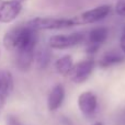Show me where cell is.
Wrapping results in <instances>:
<instances>
[{
	"instance_id": "1",
	"label": "cell",
	"mask_w": 125,
	"mask_h": 125,
	"mask_svg": "<svg viewBox=\"0 0 125 125\" xmlns=\"http://www.w3.org/2000/svg\"><path fill=\"white\" fill-rule=\"evenodd\" d=\"M37 31L28 23L19 25L6 32L2 39L3 47L10 52H18L23 48L36 47Z\"/></svg>"
},
{
	"instance_id": "2",
	"label": "cell",
	"mask_w": 125,
	"mask_h": 125,
	"mask_svg": "<svg viewBox=\"0 0 125 125\" xmlns=\"http://www.w3.org/2000/svg\"><path fill=\"white\" fill-rule=\"evenodd\" d=\"M28 24L36 31L41 30H61L75 26L73 19L65 18H35L28 22Z\"/></svg>"
},
{
	"instance_id": "3",
	"label": "cell",
	"mask_w": 125,
	"mask_h": 125,
	"mask_svg": "<svg viewBox=\"0 0 125 125\" xmlns=\"http://www.w3.org/2000/svg\"><path fill=\"white\" fill-rule=\"evenodd\" d=\"M84 40V34L80 32L70 34L53 35L48 40V46L53 50H67V48L77 46Z\"/></svg>"
},
{
	"instance_id": "4",
	"label": "cell",
	"mask_w": 125,
	"mask_h": 125,
	"mask_svg": "<svg viewBox=\"0 0 125 125\" xmlns=\"http://www.w3.org/2000/svg\"><path fill=\"white\" fill-rule=\"evenodd\" d=\"M110 12H111V6L103 4V6H99L94 9L86 11V12L81 13V14L77 15V17L73 18V19L75 21L76 25L90 24V23H95L98 21L103 20L104 18L108 17Z\"/></svg>"
},
{
	"instance_id": "5",
	"label": "cell",
	"mask_w": 125,
	"mask_h": 125,
	"mask_svg": "<svg viewBox=\"0 0 125 125\" xmlns=\"http://www.w3.org/2000/svg\"><path fill=\"white\" fill-rule=\"evenodd\" d=\"M93 68H94V61L93 59L89 58L81 61L77 64H73V69L69 73V78L73 82L80 84L90 77V75L93 71Z\"/></svg>"
},
{
	"instance_id": "6",
	"label": "cell",
	"mask_w": 125,
	"mask_h": 125,
	"mask_svg": "<svg viewBox=\"0 0 125 125\" xmlns=\"http://www.w3.org/2000/svg\"><path fill=\"white\" fill-rule=\"evenodd\" d=\"M22 10V3L15 0H0V23H11Z\"/></svg>"
},
{
	"instance_id": "7",
	"label": "cell",
	"mask_w": 125,
	"mask_h": 125,
	"mask_svg": "<svg viewBox=\"0 0 125 125\" xmlns=\"http://www.w3.org/2000/svg\"><path fill=\"white\" fill-rule=\"evenodd\" d=\"M14 88V79L11 71L0 69V110L6 105Z\"/></svg>"
},
{
	"instance_id": "8",
	"label": "cell",
	"mask_w": 125,
	"mask_h": 125,
	"mask_svg": "<svg viewBox=\"0 0 125 125\" xmlns=\"http://www.w3.org/2000/svg\"><path fill=\"white\" fill-rule=\"evenodd\" d=\"M109 36V31L106 28L100 26L95 28L89 32L88 35V44H87V53L94 54L99 47L106 41Z\"/></svg>"
},
{
	"instance_id": "9",
	"label": "cell",
	"mask_w": 125,
	"mask_h": 125,
	"mask_svg": "<svg viewBox=\"0 0 125 125\" xmlns=\"http://www.w3.org/2000/svg\"><path fill=\"white\" fill-rule=\"evenodd\" d=\"M98 105V99L95 94L91 91H86L78 97V108L80 112L87 117H90L94 114Z\"/></svg>"
},
{
	"instance_id": "10",
	"label": "cell",
	"mask_w": 125,
	"mask_h": 125,
	"mask_svg": "<svg viewBox=\"0 0 125 125\" xmlns=\"http://www.w3.org/2000/svg\"><path fill=\"white\" fill-rule=\"evenodd\" d=\"M34 56L35 47L23 48L15 52V67L23 73L29 71L34 62Z\"/></svg>"
},
{
	"instance_id": "11",
	"label": "cell",
	"mask_w": 125,
	"mask_h": 125,
	"mask_svg": "<svg viewBox=\"0 0 125 125\" xmlns=\"http://www.w3.org/2000/svg\"><path fill=\"white\" fill-rule=\"evenodd\" d=\"M65 99V88L61 83L55 84L51 89L47 95V109L51 112H55L62 106Z\"/></svg>"
},
{
	"instance_id": "12",
	"label": "cell",
	"mask_w": 125,
	"mask_h": 125,
	"mask_svg": "<svg viewBox=\"0 0 125 125\" xmlns=\"http://www.w3.org/2000/svg\"><path fill=\"white\" fill-rule=\"evenodd\" d=\"M125 61V56L122 53L117 52V51H109L105 54L102 55V57L99 61V66L101 68H109V67H113L116 65L122 64Z\"/></svg>"
},
{
	"instance_id": "13",
	"label": "cell",
	"mask_w": 125,
	"mask_h": 125,
	"mask_svg": "<svg viewBox=\"0 0 125 125\" xmlns=\"http://www.w3.org/2000/svg\"><path fill=\"white\" fill-rule=\"evenodd\" d=\"M73 66V62L70 55H64L61 58H58L55 62V69L56 71L62 77L69 76L71 69Z\"/></svg>"
},
{
	"instance_id": "14",
	"label": "cell",
	"mask_w": 125,
	"mask_h": 125,
	"mask_svg": "<svg viewBox=\"0 0 125 125\" xmlns=\"http://www.w3.org/2000/svg\"><path fill=\"white\" fill-rule=\"evenodd\" d=\"M51 58H52V54H51L50 50L46 47H42L35 53L34 61L36 62V67L39 69H45L46 67L50 65Z\"/></svg>"
},
{
	"instance_id": "15",
	"label": "cell",
	"mask_w": 125,
	"mask_h": 125,
	"mask_svg": "<svg viewBox=\"0 0 125 125\" xmlns=\"http://www.w3.org/2000/svg\"><path fill=\"white\" fill-rule=\"evenodd\" d=\"M6 125H25L23 124L18 116L13 114H9L6 117Z\"/></svg>"
},
{
	"instance_id": "16",
	"label": "cell",
	"mask_w": 125,
	"mask_h": 125,
	"mask_svg": "<svg viewBox=\"0 0 125 125\" xmlns=\"http://www.w3.org/2000/svg\"><path fill=\"white\" fill-rule=\"evenodd\" d=\"M115 11L119 15L125 18V0H119L115 6Z\"/></svg>"
},
{
	"instance_id": "17",
	"label": "cell",
	"mask_w": 125,
	"mask_h": 125,
	"mask_svg": "<svg viewBox=\"0 0 125 125\" xmlns=\"http://www.w3.org/2000/svg\"><path fill=\"white\" fill-rule=\"evenodd\" d=\"M120 47H121L122 52L125 54V28L123 29V32H122L121 39H120Z\"/></svg>"
},
{
	"instance_id": "18",
	"label": "cell",
	"mask_w": 125,
	"mask_h": 125,
	"mask_svg": "<svg viewBox=\"0 0 125 125\" xmlns=\"http://www.w3.org/2000/svg\"><path fill=\"white\" fill-rule=\"evenodd\" d=\"M92 125H103V123H102V122H95V123H93Z\"/></svg>"
},
{
	"instance_id": "19",
	"label": "cell",
	"mask_w": 125,
	"mask_h": 125,
	"mask_svg": "<svg viewBox=\"0 0 125 125\" xmlns=\"http://www.w3.org/2000/svg\"><path fill=\"white\" fill-rule=\"evenodd\" d=\"M15 1H18V2H20V3H22V2L25 1V0H15Z\"/></svg>"
}]
</instances>
